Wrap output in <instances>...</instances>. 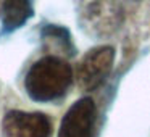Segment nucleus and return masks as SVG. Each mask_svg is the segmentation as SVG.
Returning a JSON list of instances; mask_svg holds the SVG:
<instances>
[{
  "mask_svg": "<svg viewBox=\"0 0 150 137\" xmlns=\"http://www.w3.org/2000/svg\"><path fill=\"white\" fill-rule=\"evenodd\" d=\"M73 79L69 65L55 55L37 60L29 68L24 87L36 102H52L66 94Z\"/></svg>",
  "mask_w": 150,
  "mask_h": 137,
  "instance_id": "nucleus-1",
  "label": "nucleus"
},
{
  "mask_svg": "<svg viewBox=\"0 0 150 137\" xmlns=\"http://www.w3.org/2000/svg\"><path fill=\"white\" fill-rule=\"evenodd\" d=\"M115 61V50L110 45H102L89 50L78 65L76 76L84 90H94L103 84Z\"/></svg>",
  "mask_w": 150,
  "mask_h": 137,
  "instance_id": "nucleus-2",
  "label": "nucleus"
},
{
  "mask_svg": "<svg viewBox=\"0 0 150 137\" xmlns=\"http://www.w3.org/2000/svg\"><path fill=\"white\" fill-rule=\"evenodd\" d=\"M97 119V108L92 98L84 97L73 103L60 126L58 137H92Z\"/></svg>",
  "mask_w": 150,
  "mask_h": 137,
  "instance_id": "nucleus-3",
  "label": "nucleus"
},
{
  "mask_svg": "<svg viewBox=\"0 0 150 137\" xmlns=\"http://www.w3.org/2000/svg\"><path fill=\"white\" fill-rule=\"evenodd\" d=\"M5 137H49L52 131L50 119L42 113L10 111L4 119Z\"/></svg>",
  "mask_w": 150,
  "mask_h": 137,
  "instance_id": "nucleus-4",
  "label": "nucleus"
},
{
  "mask_svg": "<svg viewBox=\"0 0 150 137\" xmlns=\"http://www.w3.org/2000/svg\"><path fill=\"white\" fill-rule=\"evenodd\" d=\"M120 13L121 11L118 10V5H115L110 0H102L94 5H89L84 24L89 28L91 32L107 34L116 28Z\"/></svg>",
  "mask_w": 150,
  "mask_h": 137,
  "instance_id": "nucleus-5",
  "label": "nucleus"
},
{
  "mask_svg": "<svg viewBox=\"0 0 150 137\" xmlns=\"http://www.w3.org/2000/svg\"><path fill=\"white\" fill-rule=\"evenodd\" d=\"M33 16L31 0H4L2 8V24L5 32L21 28Z\"/></svg>",
  "mask_w": 150,
  "mask_h": 137,
  "instance_id": "nucleus-6",
  "label": "nucleus"
},
{
  "mask_svg": "<svg viewBox=\"0 0 150 137\" xmlns=\"http://www.w3.org/2000/svg\"><path fill=\"white\" fill-rule=\"evenodd\" d=\"M42 37L45 42H49L52 45V49H58L60 52L73 55V42L71 37H69L68 31L65 28L60 26H47L42 31Z\"/></svg>",
  "mask_w": 150,
  "mask_h": 137,
  "instance_id": "nucleus-7",
  "label": "nucleus"
}]
</instances>
